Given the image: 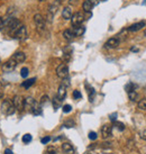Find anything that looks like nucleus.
Returning <instances> with one entry per match:
<instances>
[{
  "label": "nucleus",
  "mask_w": 146,
  "mask_h": 154,
  "mask_svg": "<svg viewBox=\"0 0 146 154\" xmlns=\"http://www.w3.org/2000/svg\"><path fill=\"white\" fill-rule=\"evenodd\" d=\"M15 106H14L13 101H10L9 99H6L4 100V103H1V111L4 112L5 115L7 116H10L13 115L14 112H15Z\"/></svg>",
  "instance_id": "obj_1"
},
{
  "label": "nucleus",
  "mask_w": 146,
  "mask_h": 154,
  "mask_svg": "<svg viewBox=\"0 0 146 154\" xmlns=\"http://www.w3.org/2000/svg\"><path fill=\"white\" fill-rule=\"evenodd\" d=\"M4 26H6L7 28H9L11 32H14V33H15V32L18 29V27L20 26V23H19V20H18V19H16V18L10 17V18H8L7 20H5Z\"/></svg>",
  "instance_id": "obj_2"
},
{
  "label": "nucleus",
  "mask_w": 146,
  "mask_h": 154,
  "mask_svg": "<svg viewBox=\"0 0 146 154\" xmlns=\"http://www.w3.org/2000/svg\"><path fill=\"white\" fill-rule=\"evenodd\" d=\"M56 74L57 77L61 78V79H66L69 78V68L65 63H62L60 64L57 68H56Z\"/></svg>",
  "instance_id": "obj_3"
},
{
  "label": "nucleus",
  "mask_w": 146,
  "mask_h": 154,
  "mask_svg": "<svg viewBox=\"0 0 146 154\" xmlns=\"http://www.w3.org/2000/svg\"><path fill=\"white\" fill-rule=\"evenodd\" d=\"M84 19H86L84 15H83L82 13H80V11H78V13L73 14L72 17H71V23H72V26H74V27H77V26H80L82 23L84 22Z\"/></svg>",
  "instance_id": "obj_4"
},
{
  "label": "nucleus",
  "mask_w": 146,
  "mask_h": 154,
  "mask_svg": "<svg viewBox=\"0 0 146 154\" xmlns=\"http://www.w3.org/2000/svg\"><path fill=\"white\" fill-rule=\"evenodd\" d=\"M14 37L18 41H24L27 37V29H26V26L20 25L18 27V29L14 33Z\"/></svg>",
  "instance_id": "obj_5"
},
{
  "label": "nucleus",
  "mask_w": 146,
  "mask_h": 154,
  "mask_svg": "<svg viewBox=\"0 0 146 154\" xmlns=\"http://www.w3.org/2000/svg\"><path fill=\"white\" fill-rule=\"evenodd\" d=\"M34 23L39 32H43L45 29V19L41 14H36L34 16Z\"/></svg>",
  "instance_id": "obj_6"
},
{
  "label": "nucleus",
  "mask_w": 146,
  "mask_h": 154,
  "mask_svg": "<svg viewBox=\"0 0 146 154\" xmlns=\"http://www.w3.org/2000/svg\"><path fill=\"white\" fill-rule=\"evenodd\" d=\"M13 103L15 108L17 109V110L22 111L24 108H25V99L23 98L22 96H15L13 98Z\"/></svg>",
  "instance_id": "obj_7"
},
{
  "label": "nucleus",
  "mask_w": 146,
  "mask_h": 154,
  "mask_svg": "<svg viewBox=\"0 0 146 154\" xmlns=\"http://www.w3.org/2000/svg\"><path fill=\"white\" fill-rule=\"evenodd\" d=\"M17 64H18L17 62L11 57V59H9L8 61H6V62H5L4 66H2V70L6 71V72H11V71H14V70L16 69Z\"/></svg>",
  "instance_id": "obj_8"
},
{
  "label": "nucleus",
  "mask_w": 146,
  "mask_h": 154,
  "mask_svg": "<svg viewBox=\"0 0 146 154\" xmlns=\"http://www.w3.org/2000/svg\"><path fill=\"white\" fill-rule=\"evenodd\" d=\"M119 44H120V41L118 37H111V38H109L106 42L105 44V47L106 48H109V50H111V48H116V47L119 46Z\"/></svg>",
  "instance_id": "obj_9"
},
{
  "label": "nucleus",
  "mask_w": 146,
  "mask_h": 154,
  "mask_svg": "<svg viewBox=\"0 0 146 154\" xmlns=\"http://www.w3.org/2000/svg\"><path fill=\"white\" fill-rule=\"evenodd\" d=\"M111 131H112V126L110 125H103L102 128H101V135H102V138H108V137L111 136Z\"/></svg>",
  "instance_id": "obj_10"
},
{
  "label": "nucleus",
  "mask_w": 146,
  "mask_h": 154,
  "mask_svg": "<svg viewBox=\"0 0 146 154\" xmlns=\"http://www.w3.org/2000/svg\"><path fill=\"white\" fill-rule=\"evenodd\" d=\"M56 96H57V98L60 99L61 101H63V100L65 99V97H66V86H65L64 83H62V85L60 86Z\"/></svg>",
  "instance_id": "obj_11"
},
{
  "label": "nucleus",
  "mask_w": 146,
  "mask_h": 154,
  "mask_svg": "<svg viewBox=\"0 0 146 154\" xmlns=\"http://www.w3.org/2000/svg\"><path fill=\"white\" fill-rule=\"evenodd\" d=\"M86 89H87V92H88V96H89V101H90V103H93L95 96H96V90L93 89L90 85H88V83H86Z\"/></svg>",
  "instance_id": "obj_12"
},
{
  "label": "nucleus",
  "mask_w": 146,
  "mask_h": 154,
  "mask_svg": "<svg viewBox=\"0 0 146 154\" xmlns=\"http://www.w3.org/2000/svg\"><path fill=\"white\" fill-rule=\"evenodd\" d=\"M62 150L65 154H74L75 151H74V147L72 146V144L70 143H63L62 144Z\"/></svg>",
  "instance_id": "obj_13"
},
{
  "label": "nucleus",
  "mask_w": 146,
  "mask_h": 154,
  "mask_svg": "<svg viewBox=\"0 0 146 154\" xmlns=\"http://www.w3.org/2000/svg\"><path fill=\"white\" fill-rule=\"evenodd\" d=\"M143 27H145V22H139L136 23V24H133L132 26H129L128 30L129 32H138V30L142 29Z\"/></svg>",
  "instance_id": "obj_14"
},
{
  "label": "nucleus",
  "mask_w": 146,
  "mask_h": 154,
  "mask_svg": "<svg viewBox=\"0 0 146 154\" xmlns=\"http://www.w3.org/2000/svg\"><path fill=\"white\" fill-rule=\"evenodd\" d=\"M13 59L16 61L17 63H23V62L26 60V55L24 52H17V53L14 54Z\"/></svg>",
  "instance_id": "obj_15"
},
{
  "label": "nucleus",
  "mask_w": 146,
  "mask_h": 154,
  "mask_svg": "<svg viewBox=\"0 0 146 154\" xmlns=\"http://www.w3.org/2000/svg\"><path fill=\"white\" fill-rule=\"evenodd\" d=\"M93 7H95V5L91 2V0H84V2L82 4V8L86 13H90L93 9Z\"/></svg>",
  "instance_id": "obj_16"
},
{
  "label": "nucleus",
  "mask_w": 146,
  "mask_h": 154,
  "mask_svg": "<svg viewBox=\"0 0 146 154\" xmlns=\"http://www.w3.org/2000/svg\"><path fill=\"white\" fill-rule=\"evenodd\" d=\"M72 9H71V7H65L64 9H63V11H62V17L64 18V19H66V20H69V19H71V17H72Z\"/></svg>",
  "instance_id": "obj_17"
},
{
  "label": "nucleus",
  "mask_w": 146,
  "mask_h": 154,
  "mask_svg": "<svg viewBox=\"0 0 146 154\" xmlns=\"http://www.w3.org/2000/svg\"><path fill=\"white\" fill-rule=\"evenodd\" d=\"M30 111L36 116L41 115V114H42V107H41V103L35 101V103L33 105V107L30 108Z\"/></svg>",
  "instance_id": "obj_18"
},
{
  "label": "nucleus",
  "mask_w": 146,
  "mask_h": 154,
  "mask_svg": "<svg viewBox=\"0 0 146 154\" xmlns=\"http://www.w3.org/2000/svg\"><path fill=\"white\" fill-rule=\"evenodd\" d=\"M63 36H64V38L66 39V41H72V39L75 37V35H74L72 29H65L64 32H63Z\"/></svg>",
  "instance_id": "obj_19"
},
{
  "label": "nucleus",
  "mask_w": 146,
  "mask_h": 154,
  "mask_svg": "<svg viewBox=\"0 0 146 154\" xmlns=\"http://www.w3.org/2000/svg\"><path fill=\"white\" fill-rule=\"evenodd\" d=\"M84 32H86V28L81 25L74 27V29H73V33H74L75 36H82V35L84 34Z\"/></svg>",
  "instance_id": "obj_20"
},
{
  "label": "nucleus",
  "mask_w": 146,
  "mask_h": 154,
  "mask_svg": "<svg viewBox=\"0 0 146 154\" xmlns=\"http://www.w3.org/2000/svg\"><path fill=\"white\" fill-rule=\"evenodd\" d=\"M36 81V78H32V79H28V80H26L22 83V87H24L25 89H29L30 87L33 86Z\"/></svg>",
  "instance_id": "obj_21"
},
{
  "label": "nucleus",
  "mask_w": 146,
  "mask_h": 154,
  "mask_svg": "<svg viewBox=\"0 0 146 154\" xmlns=\"http://www.w3.org/2000/svg\"><path fill=\"white\" fill-rule=\"evenodd\" d=\"M35 103V100L32 97H27V98H25V108H27V109H29L33 107V105Z\"/></svg>",
  "instance_id": "obj_22"
},
{
  "label": "nucleus",
  "mask_w": 146,
  "mask_h": 154,
  "mask_svg": "<svg viewBox=\"0 0 146 154\" xmlns=\"http://www.w3.org/2000/svg\"><path fill=\"white\" fill-rule=\"evenodd\" d=\"M128 97H129V100H130V101H137L138 94L135 91V90H133V91H129L128 92Z\"/></svg>",
  "instance_id": "obj_23"
},
{
  "label": "nucleus",
  "mask_w": 146,
  "mask_h": 154,
  "mask_svg": "<svg viewBox=\"0 0 146 154\" xmlns=\"http://www.w3.org/2000/svg\"><path fill=\"white\" fill-rule=\"evenodd\" d=\"M52 103H53V107H54V109L56 110L57 108H60L61 103H62V101L57 98V96H55V97H54V99H52Z\"/></svg>",
  "instance_id": "obj_24"
},
{
  "label": "nucleus",
  "mask_w": 146,
  "mask_h": 154,
  "mask_svg": "<svg viewBox=\"0 0 146 154\" xmlns=\"http://www.w3.org/2000/svg\"><path fill=\"white\" fill-rule=\"evenodd\" d=\"M114 127L118 129L119 132H123L125 129V125L123 123H119V122H114Z\"/></svg>",
  "instance_id": "obj_25"
},
{
  "label": "nucleus",
  "mask_w": 146,
  "mask_h": 154,
  "mask_svg": "<svg viewBox=\"0 0 146 154\" xmlns=\"http://www.w3.org/2000/svg\"><path fill=\"white\" fill-rule=\"evenodd\" d=\"M137 106H138V109H141V110H146V99L139 100L137 103Z\"/></svg>",
  "instance_id": "obj_26"
},
{
  "label": "nucleus",
  "mask_w": 146,
  "mask_h": 154,
  "mask_svg": "<svg viewBox=\"0 0 146 154\" xmlns=\"http://www.w3.org/2000/svg\"><path fill=\"white\" fill-rule=\"evenodd\" d=\"M63 126H64V127H66V128H72V127H74V126H75V123H74V120H73V119H68L64 123V125H63Z\"/></svg>",
  "instance_id": "obj_27"
},
{
  "label": "nucleus",
  "mask_w": 146,
  "mask_h": 154,
  "mask_svg": "<svg viewBox=\"0 0 146 154\" xmlns=\"http://www.w3.org/2000/svg\"><path fill=\"white\" fill-rule=\"evenodd\" d=\"M45 154H57V149L54 146H48L47 150L45 151Z\"/></svg>",
  "instance_id": "obj_28"
},
{
  "label": "nucleus",
  "mask_w": 146,
  "mask_h": 154,
  "mask_svg": "<svg viewBox=\"0 0 146 154\" xmlns=\"http://www.w3.org/2000/svg\"><path fill=\"white\" fill-rule=\"evenodd\" d=\"M32 140H33V137H32V135H30V134H25V135L23 136V142H24L25 144H28V143H30V142H32Z\"/></svg>",
  "instance_id": "obj_29"
},
{
  "label": "nucleus",
  "mask_w": 146,
  "mask_h": 154,
  "mask_svg": "<svg viewBox=\"0 0 146 154\" xmlns=\"http://www.w3.org/2000/svg\"><path fill=\"white\" fill-rule=\"evenodd\" d=\"M73 98L75 99V100H78V99H81L82 98L81 92H80L79 90H74V91H73Z\"/></svg>",
  "instance_id": "obj_30"
},
{
  "label": "nucleus",
  "mask_w": 146,
  "mask_h": 154,
  "mask_svg": "<svg viewBox=\"0 0 146 154\" xmlns=\"http://www.w3.org/2000/svg\"><path fill=\"white\" fill-rule=\"evenodd\" d=\"M28 73H29V71H28V69L27 68H23L22 71H20V75H22V78H27L28 77Z\"/></svg>",
  "instance_id": "obj_31"
},
{
  "label": "nucleus",
  "mask_w": 146,
  "mask_h": 154,
  "mask_svg": "<svg viewBox=\"0 0 146 154\" xmlns=\"http://www.w3.org/2000/svg\"><path fill=\"white\" fill-rule=\"evenodd\" d=\"M125 88H126V91H127V92H129V91H133V90H135L136 86H135L134 83H132V82H130V83H128V85L125 87Z\"/></svg>",
  "instance_id": "obj_32"
},
{
  "label": "nucleus",
  "mask_w": 146,
  "mask_h": 154,
  "mask_svg": "<svg viewBox=\"0 0 146 154\" xmlns=\"http://www.w3.org/2000/svg\"><path fill=\"white\" fill-rule=\"evenodd\" d=\"M71 110H72V106L71 105H64L63 106V112L66 114V112H70Z\"/></svg>",
  "instance_id": "obj_33"
},
{
  "label": "nucleus",
  "mask_w": 146,
  "mask_h": 154,
  "mask_svg": "<svg viewBox=\"0 0 146 154\" xmlns=\"http://www.w3.org/2000/svg\"><path fill=\"white\" fill-rule=\"evenodd\" d=\"M97 137H98L97 133H95V132H90V133H89V138H90L91 141H96V140H97Z\"/></svg>",
  "instance_id": "obj_34"
},
{
  "label": "nucleus",
  "mask_w": 146,
  "mask_h": 154,
  "mask_svg": "<svg viewBox=\"0 0 146 154\" xmlns=\"http://www.w3.org/2000/svg\"><path fill=\"white\" fill-rule=\"evenodd\" d=\"M50 141H51V137H50V136H45V137H43V138L41 140L42 144H47V143H50Z\"/></svg>",
  "instance_id": "obj_35"
},
{
  "label": "nucleus",
  "mask_w": 146,
  "mask_h": 154,
  "mask_svg": "<svg viewBox=\"0 0 146 154\" xmlns=\"http://www.w3.org/2000/svg\"><path fill=\"white\" fill-rule=\"evenodd\" d=\"M109 118H110V120H111V122H116V120H117V114H116V112L111 114V115L109 116Z\"/></svg>",
  "instance_id": "obj_36"
},
{
  "label": "nucleus",
  "mask_w": 146,
  "mask_h": 154,
  "mask_svg": "<svg viewBox=\"0 0 146 154\" xmlns=\"http://www.w3.org/2000/svg\"><path fill=\"white\" fill-rule=\"evenodd\" d=\"M139 136H141L142 140H146V131H142L139 133Z\"/></svg>",
  "instance_id": "obj_37"
},
{
  "label": "nucleus",
  "mask_w": 146,
  "mask_h": 154,
  "mask_svg": "<svg viewBox=\"0 0 146 154\" xmlns=\"http://www.w3.org/2000/svg\"><path fill=\"white\" fill-rule=\"evenodd\" d=\"M47 99H48L47 96H43V97H42V100H41V103H46V101H47Z\"/></svg>",
  "instance_id": "obj_38"
},
{
  "label": "nucleus",
  "mask_w": 146,
  "mask_h": 154,
  "mask_svg": "<svg viewBox=\"0 0 146 154\" xmlns=\"http://www.w3.org/2000/svg\"><path fill=\"white\" fill-rule=\"evenodd\" d=\"M102 144H103L102 147H106V149H109V147H111L110 143H108V142H106V143H102Z\"/></svg>",
  "instance_id": "obj_39"
},
{
  "label": "nucleus",
  "mask_w": 146,
  "mask_h": 154,
  "mask_svg": "<svg viewBox=\"0 0 146 154\" xmlns=\"http://www.w3.org/2000/svg\"><path fill=\"white\" fill-rule=\"evenodd\" d=\"M4 154H14V152L10 150V149H6V150H5V153Z\"/></svg>",
  "instance_id": "obj_40"
},
{
  "label": "nucleus",
  "mask_w": 146,
  "mask_h": 154,
  "mask_svg": "<svg viewBox=\"0 0 146 154\" xmlns=\"http://www.w3.org/2000/svg\"><path fill=\"white\" fill-rule=\"evenodd\" d=\"M4 27V20H2V18L0 17V29Z\"/></svg>",
  "instance_id": "obj_41"
},
{
  "label": "nucleus",
  "mask_w": 146,
  "mask_h": 154,
  "mask_svg": "<svg viewBox=\"0 0 146 154\" xmlns=\"http://www.w3.org/2000/svg\"><path fill=\"white\" fill-rule=\"evenodd\" d=\"M130 51H132V52H137L138 48H137V47H132V48H130Z\"/></svg>",
  "instance_id": "obj_42"
},
{
  "label": "nucleus",
  "mask_w": 146,
  "mask_h": 154,
  "mask_svg": "<svg viewBox=\"0 0 146 154\" xmlns=\"http://www.w3.org/2000/svg\"><path fill=\"white\" fill-rule=\"evenodd\" d=\"M2 98V92H1V91H0V99Z\"/></svg>",
  "instance_id": "obj_43"
},
{
  "label": "nucleus",
  "mask_w": 146,
  "mask_h": 154,
  "mask_svg": "<svg viewBox=\"0 0 146 154\" xmlns=\"http://www.w3.org/2000/svg\"><path fill=\"white\" fill-rule=\"evenodd\" d=\"M143 5H146V0H144V1H143Z\"/></svg>",
  "instance_id": "obj_44"
},
{
  "label": "nucleus",
  "mask_w": 146,
  "mask_h": 154,
  "mask_svg": "<svg viewBox=\"0 0 146 154\" xmlns=\"http://www.w3.org/2000/svg\"><path fill=\"white\" fill-rule=\"evenodd\" d=\"M144 35L146 36V28H145V30H144Z\"/></svg>",
  "instance_id": "obj_45"
},
{
  "label": "nucleus",
  "mask_w": 146,
  "mask_h": 154,
  "mask_svg": "<svg viewBox=\"0 0 146 154\" xmlns=\"http://www.w3.org/2000/svg\"><path fill=\"white\" fill-rule=\"evenodd\" d=\"M39 1H45V0H39Z\"/></svg>",
  "instance_id": "obj_46"
},
{
  "label": "nucleus",
  "mask_w": 146,
  "mask_h": 154,
  "mask_svg": "<svg viewBox=\"0 0 146 154\" xmlns=\"http://www.w3.org/2000/svg\"><path fill=\"white\" fill-rule=\"evenodd\" d=\"M105 154H111V153H105Z\"/></svg>",
  "instance_id": "obj_47"
},
{
  "label": "nucleus",
  "mask_w": 146,
  "mask_h": 154,
  "mask_svg": "<svg viewBox=\"0 0 146 154\" xmlns=\"http://www.w3.org/2000/svg\"><path fill=\"white\" fill-rule=\"evenodd\" d=\"M84 154H91V153H84Z\"/></svg>",
  "instance_id": "obj_48"
},
{
  "label": "nucleus",
  "mask_w": 146,
  "mask_h": 154,
  "mask_svg": "<svg viewBox=\"0 0 146 154\" xmlns=\"http://www.w3.org/2000/svg\"><path fill=\"white\" fill-rule=\"evenodd\" d=\"M101 1H106V0H101Z\"/></svg>",
  "instance_id": "obj_49"
}]
</instances>
